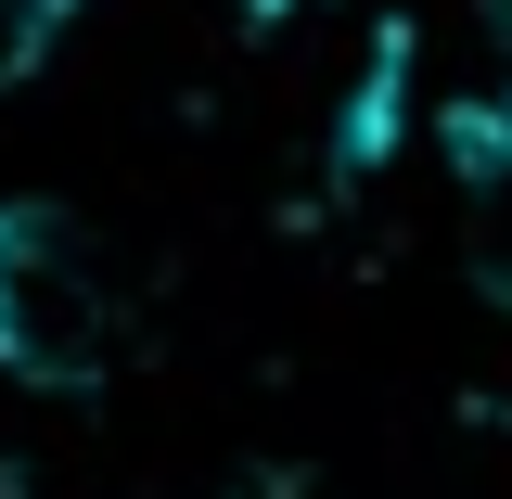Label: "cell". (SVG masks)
I'll return each instance as SVG.
<instances>
[{"instance_id": "6da1fadb", "label": "cell", "mask_w": 512, "mask_h": 499, "mask_svg": "<svg viewBox=\"0 0 512 499\" xmlns=\"http://www.w3.org/2000/svg\"><path fill=\"white\" fill-rule=\"evenodd\" d=\"M116 359H128L116 244L52 192H0V372L39 397H90Z\"/></svg>"}, {"instance_id": "7a4b0ae2", "label": "cell", "mask_w": 512, "mask_h": 499, "mask_svg": "<svg viewBox=\"0 0 512 499\" xmlns=\"http://www.w3.org/2000/svg\"><path fill=\"white\" fill-rule=\"evenodd\" d=\"M77 26H90V0H0V90H26Z\"/></svg>"}]
</instances>
